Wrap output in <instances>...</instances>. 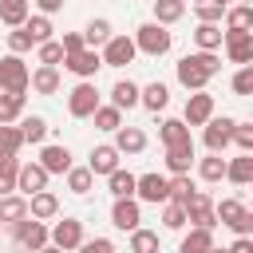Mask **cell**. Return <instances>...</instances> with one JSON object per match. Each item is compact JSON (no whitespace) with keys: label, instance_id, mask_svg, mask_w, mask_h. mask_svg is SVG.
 Listing matches in <instances>:
<instances>
[{"label":"cell","instance_id":"cell-1","mask_svg":"<svg viewBox=\"0 0 253 253\" xmlns=\"http://www.w3.org/2000/svg\"><path fill=\"white\" fill-rule=\"evenodd\" d=\"M221 71V55L217 51H190L174 63V75L186 91H206V83Z\"/></svg>","mask_w":253,"mask_h":253},{"label":"cell","instance_id":"cell-2","mask_svg":"<svg viewBox=\"0 0 253 253\" xmlns=\"http://www.w3.org/2000/svg\"><path fill=\"white\" fill-rule=\"evenodd\" d=\"M213 217H217L221 225H229L237 237H249V233H253V213H249L245 202H237V198H221V202H213Z\"/></svg>","mask_w":253,"mask_h":253},{"label":"cell","instance_id":"cell-3","mask_svg":"<svg viewBox=\"0 0 253 253\" xmlns=\"http://www.w3.org/2000/svg\"><path fill=\"white\" fill-rule=\"evenodd\" d=\"M130 40H134V47H138L142 55H154V59H158V55H166V51L174 47V36L166 32V24H154V20H150V24H142Z\"/></svg>","mask_w":253,"mask_h":253},{"label":"cell","instance_id":"cell-4","mask_svg":"<svg viewBox=\"0 0 253 253\" xmlns=\"http://www.w3.org/2000/svg\"><path fill=\"white\" fill-rule=\"evenodd\" d=\"M221 47L229 63H253V28H225Z\"/></svg>","mask_w":253,"mask_h":253},{"label":"cell","instance_id":"cell-5","mask_svg":"<svg viewBox=\"0 0 253 253\" xmlns=\"http://www.w3.org/2000/svg\"><path fill=\"white\" fill-rule=\"evenodd\" d=\"M28 63L20 59V55H4L0 59V91H8V95H28Z\"/></svg>","mask_w":253,"mask_h":253},{"label":"cell","instance_id":"cell-6","mask_svg":"<svg viewBox=\"0 0 253 253\" xmlns=\"http://www.w3.org/2000/svg\"><path fill=\"white\" fill-rule=\"evenodd\" d=\"M95 107H99V87H95L91 79H79V83L71 87V95H67V115H71V119H91Z\"/></svg>","mask_w":253,"mask_h":253},{"label":"cell","instance_id":"cell-7","mask_svg":"<svg viewBox=\"0 0 253 253\" xmlns=\"http://www.w3.org/2000/svg\"><path fill=\"white\" fill-rule=\"evenodd\" d=\"M233 123H237V119H229V115H210V119L202 123V142H206L210 154H221V150L229 146V130H233Z\"/></svg>","mask_w":253,"mask_h":253},{"label":"cell","instance_id":"cell-8","mask_svg":"<svg viewBox=\"0 0 253 253\" xmlns=\"http://www.w3.org/2000/svg\"><path fill=\"white\" fill-rule=\"evenodd\" d=\"M182 210H186V221L198 225V229H213V225H217V217H213V198H210L206 190H194V194L182 202Z\"/></svg>","mask_w":253,"mask_h":253},{"label":"cell","instance_id":"cell-9","mask_svg":"<svg viewBox=\"0 0 253 253\" xmlns=\"http://www.w3.org/2000/svg\"><path fill=\"white\" fill-rule=\"evenodd\" d=\"M12 237H16V245H20V249H28V253H40V249L47 245V221L20 217V221L12 225Z\"/></svg>","mask_w":253,"mask_h":253},{"label":"cell","instance_id":"cell-10","mask_svg":"<svg viewBox=\"0 0 253 253\" xmlns=\"http://www.w3.org/2000/svg\"><path fill=\"white\" fill-rule=\"evenodd\" d=\"M103 67H126V63H134V55H138V47H134V40L130 36H111L107 43H103Z\"/></svg>","mask_w":253,"mask_h":253},{"label":"cell","instance_id":"cell-11","mask_svg":"<svg viewBox=\"0 0 253 253\" xmlns=\"http://www.w3.org/2000/svg\"><path fill=\"white\" fill-rule=\"evenodd\" d=\"M63 67H67L71 75H79V79H95L99 67H103V55H99L95 47H79V51L63 55Z\"/></svg>","mask_w":253,"mask_h":253},{"label":"cell","instance_id":"cell-12","mask_svg":"<svg viewBox=\"0 0 253 253\" xmlns=\"http://www.w3.org/2000/svg\"><path fill=\"white\" fill-rule=\"evenodd\" d=\"M47 178H51V174H47L40 162H20V170H16V194L32 198V194L47 190Z\"/></svg>","mask_w":253,"mask_h":253},{"label":"cell","instance_id":"cell-13","mask_svg":"<svg viewBox=\"0 0 253 253\" xmlns=\"http://www.w3.org/2000/svg\"><path fill=\"white\" fill-rule=\"evenodd\" d=\"M134 198L138 202H150V206H162L170 198V182L162 174H138L134 178Z\"/></svg>","mask_w":253,"mask_h":253},{"label":"cell","instance_id":"cell-14","mask_svg":"<svg viewBox=\"0 0 253 253\" xmlns=\"http://www.w3.org/2000/svg\"><path fill=\"white\" fill-rule=\"evenodd\" d=\"M47 241L59 245V249H67V253H75L79 241H83V221H79V217H63V221H55V225L47 229Z\"/></svg>","mask_w":253,"mask_h":253},{"label":"cell","instance_id":"cell-15","mask_svg":"<svg viewBox=\"0 0 253 253\" xmlns=\"http://www.w3.org/2000/svg\"><path fill=\"white\" fill-rule=\"evenodd\" d=\"M111 225L123 229V233L138 229V225H142V210H138V202H134V198H115V206H111Z\"/></svg>","mask_w":253,"mask_h":253},{"label":"cell","instance_id":"cell-16","mask_svg":"<svg viewBox=\"0 0 253 253\" xmlns=\"http://www.w3.org/2000/svg\"><path fill=\"white\" fill-rule=\"evenodd\" d=\"M210 115H213V95H210V91H190L186 111H182V123H186V126H202Z\"/></svg>","mask_w":253,"mask_h":253},{"label":"cell","instance_id":"cell-17","mask_svg":"<svg viewBox=\"0 0 253 253\" xmlns=\"http://www.w3.org/2000/svg\"><path fill=\"white\" fill-rule=\"evenodd\" d=\"M111 134H115L111 146H115L119 154H142V150H146V130H142V126H126V123H123V126L111 130Z\"/></svg>","mask_w":253,"mask_h":253},{"label":"cell","instance_id":"cell-18","mask_svg":"<svg viewBox=\"0 0 253 253\" xmlns=\"http://www.w3.org/2000/svg\"><path fill=\"white\" fill-rule=\"evenodd\" d=\"M47 174H67L71 170V150L67 146H59V142H47L43 150H40V158H36Z\"/></svg>","mask_w":253,"mask_h":253},{"label":"cell","instance_id":"cell-19","mask_svg":"<svg viewBox=\"0 0 253 253\" xmlns=\"http://www.w3.org/2000/svg\"><path fill=\"white\" fill-rule=\"evenodd\" d=\"M28 217H36V221H51V217H59V198H55L51 190L32 194V198H28Z\"/></svg>","mask_w":253,"mask_h":253},{"label":"cell","instance_id":"cell-20","mask_svg":"<svg viewBox=\"0 0 253 253\" xmlns=\"http://www.w3.org/2000/svg\"><path fill=\"white\" fill-rule=\"evenodd\" d=\"M28 87H32L36 95H55V91H59V67L40 63V67L28 75Z\"/></svg>","mask_w":253,"mask_h":253},{"label":"cell","instance_id":"cell-21","mask_svg":"<svg viewBox=\"0 0 253 253\" xmlns=\"http://www.w3.org/2000/svg\"><path fill=\"white\" fill-rule=\"evenodd\" d=\"M138 103L146 107V111H166V103H170V87L162 83V79H154V83H146V87H138Z\"/></svg>","mask_w":253,"mask_h":253},{"label":"cell","instance_id":"cell-22","mask_svg":"<svg viewBox=\"0 0 253 253\" xmlns=\"http://www.w3.org/2000/svg\"><path fill=\"white\" fill-rule=\"evenodd\" d=\"M119 158H123V154H119V150H115L111 142H103V146H91V162H87V170H91V174H103V178H107V174H111V170L119 166Z\"/></svg>","mask_w":253,"mask_h":253},{"label":"cell","instance_id":"cell-23","mask_svg":"<svg viewBox=\"0 0 253 253\" xmlns=\"http://www.w3.org/2000/svg\"><path fill=\"white\" fill-rule=\"evenodd\" d=\"M190 166H194V138L178 142V146H166V170L170 174H190Z\"/></svg>","mask_w":253,"mask_h":253},{"label":"cell","instance_id":"cell-24","mask_svg":"<svg viewBox=\"0 0 253 253\" xmlns=\"http://www.w3.org/2000/svg\"><path fill=\"white\" fill-rule=\"evenodd\" d=\"M225 178L233 186H249L253 182V150H241V158H225Z\"/></svg>","mask_w":253,"mask_h":253},{"label":"cell","instance_id":"cell-25","mask_svg":"<svg viewBox=\"0 0 253 253\" xmlns=\"http://www.w3.org/2000/svg\"><path fill=\"white\" fill-rule=\"evenodd\" d=\"M28 217V198L24 194H0V225H16Z\"/></svg>","mask_w":253,"mask_h":253},{"label":"cell","instance_id":"cell-26","mask_svg":"<svg viewBox=\"0 0 253 253\" xmlns=\"http://www.w3.org/2000/svg\"><path fill=\"white\" fill-rule=\"evenodd\" d=\"M210 249H213V229H198V225H190V233L178 245V253H210Z\"/></svg>","mask_w":253,"mask_h":253},{"label":"cell","instance_id":"cell-27","mask_svg":"<svg viewBox=\"0 0 253 253\" xmlns=\"http://www.w3.org/2000/svg\"><path fill=\"white\" fill-rule=\"evenodd\" d=\"M111 107H119V111H130V107H138V83H130V79H119V83L111 87Z\"/></svg>","mask_w":253,"mask_h":253},{"label":"cell","instance_id":"cell-28","mask_svg":"<svg viewBox=\"0 0 253 253\" xmlns=\"http://www.w3.org/2000/svg\"><path fill=\"white\" fill-rule=\"evenodd\" d=\"M16 126H20L24 142H43V138H47V119H43V115H20Z\"/></svg>","mask_w":253,"mask_h":253},{"label":"cell","instance_id":"cell-29","mask_svg":"<svg viewBox=\"0 0 253 253\" xmlns=\"http://www.w3.org/2000/svg\"><path fill=\"white\" fill-rule=\"evenodd\" d=\"M158 138H162V146L190 142V126H186L182 119H162V123H158Z\"/></svg>","mask_w":253,"mask_h":253},{"label":"cell","instance_id":"cell-30","mask_svg":"<svg viewBox=\"0 0 253 253\" xmlns=\"http://www.w3.org/2000/svg\"><path fill=\"white\" fill-rule=\"evenodd\" d=\"M134 178H138V174H130V170L115 166V170L107 174V190H111L115 198H134Z\"/></svg>","mask_w":253,"mask_h":253},{"label":"cell","instance_id":"cell-31","mask_svg":"<svg viewBox=\"0 0 253 253\" xmlns=\"http://www.w3.org/2000/svg\"><path fill=\"white\" fill-rule=\"evenodd\" d=\"M28 8H32L28 0H0V24H4V28H20V24L32 16Z\"/></svg>","mask_w":253,"mask_h":253},{"label":"cell","instance_id":"cell-32","mask_svg":"<svg viewBox=\"0 0 253 253\" xmlns=\"http://www.w3.org/2000/svg\"><path fill=\"white\" fill-rule=\"evenodd\" d=\"M186 16V0H154V24H178Z\"/></svg>","mask_w":253,"mask_h":253},{"label":"cell","instance_id":"cell-33","mask_svg":"<svg viewBox=\"0 0 253 253\" xmlns=\"http://www.w3.org/2000/svg\"><path fill=\"white\" fill-rule=\"evenodd\" d=\"M194 43H198V51H217L221 47V24H198Z\"/></svg>","mask_w":253,"mask_h":253},{"label":"cell","instance_id":"cell-34","mask_svg":"<svg viewBox=\"0 0 253 253\" xmlns=\"http://www.w3.org/2000/svg\"><path fill=\"white\" fill-rule=\"evenodd\" d=\"M67 190L79 194V198H87V194L95 190V174H91L87 166H71V170H67Z\"/></svg>","mask_w":253,"mask_h":253},{"label":"cell","instance_id":"cell-35","mask_svg":"<svg viewBox=\"0 0 253 253\" xmlns=\"http://www.w3.org/2000/svg\"><path fill=\"white\" fill-rule=\"evenodd\" d=\"M91 119H95V126H99V130H107V134L123 126V111H119V107H111V103H107V107L99 103V107L91 111Z\"/></svg>","mask_w":253,"mask_h":253},{"label":"cell","instance_id":"cell-36","mask_svg":"<svg viewBox=\"0 0 253 253\" xmlns=\"http://www.w3.org/2000/svg\"><path fill=\"white\" fill-rule=\"evenodd\" d=\"M20 28L32 36V43H43V40H51V16H43V12H40V16H28Z\"/></svg>","mask_w":253,"mask_h":253},{"label":"cell","instance_id":"cell-37","mask_svg":"<svg viewBox=\"0 0 253 253\" xmlns=\"http://www.w3.org/2000/svg\"><path fill=\"white\" fill-rule=\"evenodd\" d=\"M198 174H202V182H221V178H225V158H221V154L198 158Z\"/></svg>","mask_w":253,"mask_h":253},{"label":"cell","instance_id":"cell-38","mask_svg":"<svg viewBox=\"0 0 253 253\" xmlns=\"http://www.w3.org/2000/svg\"><path fill=\"white\" fill-rule=\"evenodd\" d=\"M16 170H20V158L0 154V194H16Z\"/></svg>","mask_w":253,"mask_h":253},{"label":"cell","instance_id":"cell-39","mask_svg":"<svg viewBox=\"0 0 253 253\" xmlns=\"http://www.w3.org/2000/svg\"><path fill=\"white\" fill-rule=\"evenodd\" d=\"M221 20L225 28H253V4H229Z\"/></svg>","mask_w":253,"mask_h":253},{"label":"cell","instance_id":"cell-40","mask_svg":"<svg viewBox=\"0 0 253 253\" xmlns=\"http://www.w3.org/2000/svg\"><path fill=\"white\" fill-rule=\"evenodd\" d=\"M115 32H111V20H91L87 28H83V43L87 47H99V43H107Z\"/></svg>","mask_w":253,"mask_h":253},{"label":"cell","instance_id":"cell-41","mask_svg":"<svg viewBox=\"0 0 253 253\" xmlns=\"http://www.w3.org/2000/svg\"><path fill=\"white\" fill-rule=\"evenodd\" d=\"M130 253H158V233L154 229H130Z\"/></svg>","mask_w":253,"mask_h":253},{"label":"cell","instance_id":"cell-42","mask_svg":"<svg viewBox=\"0 0 253 253\" xmlns=\"http://www.w3.org/2000/svg\"><path fill=\"white\" fill-rule=\"evenodd\" d=\"M24 146V134L16 123H0V154H20Z\"/></svg>","mask_w":253,"mask_h":253},{"label":"cell","instance_id":"cell-43","mask_svg":"<svg viewBox=\"0 0 253 253\" xmlns=\"http://www.w3.org/2000/svg\"><path fill=\"white\" fill-rule=\"evenodd\" d=\"M24 115V95H8L0 91V123H16Z\"/></svg>","mask_w":253,"mask_h":253},{"label":"cell","instance_id":"cell-44","mask_svg":"<svg viewBox=\"0 0 253 253\" xmlns=\"http://www.w3.org/2000/svg\"><path fill=\"white\" fill-rule=\"evenodd\" d=\"M166 182H170V202H186V198H190V194L198 190L190 174H170Z\"/></svg>","mask_w":253,"mask_h":253},{"label":"cell","instance_id":"cell-45","mask_svg":"<svg viewBox=\"0 0 253 253\" xmlns=\"http://www.w3.org/2000/svg\"><path fill=\"white\" fill-rule=\"evenodd\" d=\"M162 225L166 229H186V210H182V202H162Z\"/></svg>","mask_w":253,"mask_h":253},{"label":"cell","instance_id":"cell-46","mask_svg":"<svg viewBox=\"0 0 253 253\" xmlns=\"http://www.w3.org/2000/svg\"><path fill=\"white\" fill-rule=\"evenodd\" d=\"M194 12H198V24H221V16H225V8L213 4V0H198Z\"/></svg>","mask_w":253,"mask_h":253},{"label":"cell","instance_id":"cell-47","mask_svg":"<svg viewBox=\"0 0 253 253\" xmlns=\"http://www.w3.org/2000/svg\"><path fill=\"white\" fill-rule=\"evenodd\" d=\"M36 47H40V63H47V67H59L63 63V43L59 40H43Z\"/></svg>","mask_w":253,"mask_h":253},{"label":"cell","instance_id":"cell-48","mask_svg":"<svg viewBox=\"0 0 253 253\" xmlns=\"http://www.w3.org/2000/svg\"><path fill=\"white\" fill-rule=\"evenodd\" d=\"M32 47H36V43H32V36H28L24 28H12V32H8V51H12V55H24V51H32Z\"/></svg>","mask_w":253,"mask_h":253},{"label":"cell","instance_id":"cell-49","mask_svg":"<svg viewBox=\"0 0 253 253\" xmlns=\"http://www.w3.org/2000/svg\"><path fill=\"white\" fill-rule=\"evenodd\" d=\"M229 142H237V150H253V123H233Z\"/></svg>","mask_w":253,"mask_h":253},{"label":"cell","instance_id":"cell-50","mask_svg":"<svg viewBox=\"0 0 253 253\" xmlns=\"http://www.w3.org/2000/svg\"><path fill=\"white\" fill-rule=\"evenodd\" d=\"M233 91H237V95H253V63H241V67H237Z\"/></svg>","mask_w":253,"mask_h":253},{"label":"cell","instance_id":"cell-51","mask_svg":"<svg viewBox=\"0 0 253 253\" xmlns=\"http://www.w3.org/2000/svg\"><path fill=\"white\" fill-rule=\"evenodd\" d=\"M75 253H115V241H111V237H91V241L83 237Z\"/></svg>","mask_w":253,"mask_h":253},{"label":"cell","instance_id":"cell-52","mask_svg":"<svg viewBox=\"0 0 253 253\" xmlns=\"http://www.w3.org/2000/svg\"><path fill=\"white\" fill-rule=\"evenodd\" d=\"M59 43H63V55H71V51L87 47V43H83V32H63V40H59Z\"/></svg>","mask_w":253,"mask_h":253},{"label":"cell","instance_id":"cell-53","mask_svg":"<svg viewBox=\"0 0 253 253\" xmlns=\"http://www.w3.org/2000/svg\"><path fill=\"white\" fill-rule=\"evenodd\" d=\"M28 4H36L43 16H51V12H59V8H63V0H28Z\"/></svg>","mask_w":253,"mask_h":253},{"label":"cell","instance_id":"cell-54","mask_svg":"<svg viewBox=\"0 0 253 253\" xmlns=\"http://www.w3.org/2000/svg\"><path fill=\"white\" fill-rule=\"evenodd\" d=\"M225 253H253V237H237V241H233Z\"/></svg>","mask_w":253,"mask_h":253},{"label":"cell","instance_id":"cell-55","mask_svg":"<svg viewBox=\"0 0 253 253\" xmlns=\"http://www.w3.org/2000/svg\"><path fill=\"white\" fill-rule=\"evenodd\" d=\"M40 253H67V249H59V245H51V241H47V245H43Z\"/></svg>","mask_w":253,"mask_h":253},{"label":"cell","instance_id":"cell-56","mask_svg":"<svg viewBox=\"0 0 253 253\" xmlns=\"http://www.w3.org/2000/svg\"><path fill=\"white\" fill-rule=\"evenodd\" d=\"M213 4H221V8H229V4H233V0H213Z\"/></svg>","mask_w":253,"mask_h":253}]
</instances>
